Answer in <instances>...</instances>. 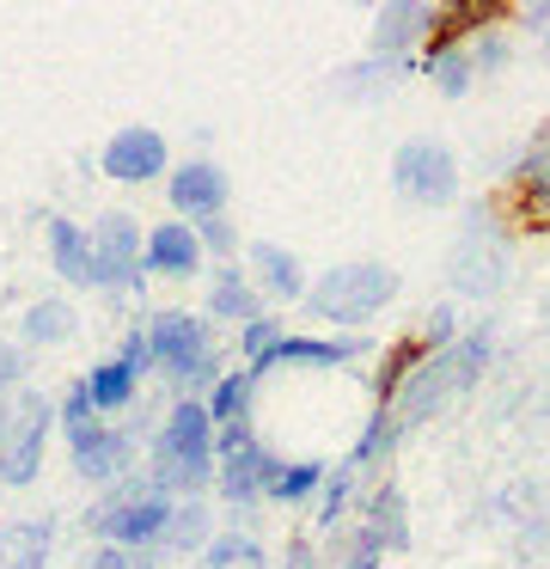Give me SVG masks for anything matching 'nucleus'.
<instances>
[{"mask_svg": "<svg viewBox=\"0 0 550 569\" xmlns=\"http://www.w3.org/2000/svg\"><path fill=\"white\" fill-rule=\"evenodd\" d=\"M141 478L171 502H196L214 483V422H208L202 398H171V410L153 429Z\"/></svg>", "mask_w": 550, "mask_h": 569, "instance_id": "1", "label": "nucleus"}, {"mask_svg": "<svg viewBox=\"0 0 550 569\" xmlns=\"http://www.w3.org/2000/svg\"><path fill=\"white\" fill-rule=\"evenodd\" d=\"M147 349H153V373H166V386L178 398H208V386L220 380V343H214V325L202 312H153L147 319Z\"/></svg>", "mask_w": 550, "mask_h": 569, "instance_id": "2", "label": "nucleus"}, {"mask_svg": "<svg viewBox=\"0 0 550 569\" xmlns=\"http://www.w3.org/2000/svg\"><path fill=\"white\" fill-rule=\"evenodd\" d=\"M171 515H178V502H171V496H159L153 483L134 471V478L110 483V490L86 508V532H92L98 545H117V551L141 557V551H166Z\"/></svg>", "mask_w": 550, "mask_h": 569, "instance_id": "3", "label": "nucleus"}, {"mask_svg": "<svg viewBox=\"0 0 550 569\" xmlns=\"http://www.w3.org/2000/svg\"><path fill=\"white\" fill-rule=\"evenodd\" d=\"M391 300H398V270H391V263H337V270H324L318 282H306L300 307L312 312L318 325L354 331V325L379 319Z\"/></svg>", "mask_w": 550, "mask_h": 569, "instance_id": "4", "label": "nucleus"}, {"mask_svg": "<svg viewBox=\"0 0 550 569\" xmlns=\"http://www.w3.org/2000/svg\"><path fill=\"white\" fill-rule=\"evenodd\" d=\"M276 466L281 459L263 447V435H257L251 422H227V429H214V490H220V502H227L232 515H251V508L263 502Z\"/></svg>", "mask_w": 550, "mask_h": 569, "instance_id": "5", "label": "nucleus"}, {"mask_svg": "<svg viewBox=\"0 0 550 569\" xmlns=\"http://www.w3.org/2000/svg\"><path fill=\"white\" fill-rule=\"evenodd\" d=\"M7 410L12 417H7V447H0V490H31V483L43 478L49 429H56V398L24 386Z\"/></svg>", "mask_w": 550, "mask_h": 569, "instance_id": "6", "label": "nucleus"}, {"mask_svg": "<svg viewBox=\"0 0 550 569\" xmlns=\"http://www.w3.org/2000/svg\"><path fill=\"white\" fill-rule=\"evenodd\" d=\"M391 190L416 209H447L459 197V160H452L447 141L434 136H416L391 153Z\"/></svg>", "mask_w": 550, "mask_h": 569, "instance_id": "7", "label": "nucleus"}, {"mask_svg": "<svg viewBox=\"0 0 550 569\" xmlns=\"http://www.w3.org/2000/svg\"><path fill=\"white\" fill-rule=\"evenodd\" d=\"M141 246H147V227L134 221V214H122V209L98 214V227H92V288H104V295H134V288L147 282Z\"/></svg>", "mask_w": 550, "mask_h": 569, "instance_id": "8", "label": "nucleus"}, {"mask_svg": "<svg viewBox=\"0 0 550 569\" xmlns=\"http://www.w3.org/2000/svg\"><path fill=\"white\" fill-rule=\"evenodd\" d=\"M68 453H73V471L98 490L134 478V459H141V435L134 429H117V422H86V429L68 435Z\"/></svg>", "mask_w": 550, "mask_h": 569, "instance_id": "9", "label": "nucleus"}, {"mask_svg": "<svg viewBox=\"0 0 550 569\" xmlns=\"http://www.w3.org/2000/svg\"><path fill=\"white\" fill-rule=\"evenodd\" d=\"M508 214L526 233H550V123L520 148L508 172Z\"/></svg>", "mask_w": 550, "mask_h": 569, "instance_id": "10", "label": "nucleus"}, {"mask_svg": "<svg viewBox=\"0 0 550 569\" xmlns=\"http://www.w3.org/2000/svg\"><path fill=\"white\" fill-rule=\"evenodd\" d=\"M428 31H434V7H422V0H391V7H379L373 13V62H386V74H410Z\"/></svg>", "mask_w": 550, "mask_h": 569, "instance_id": "11", "label": "nucleus"}, {"mask_svg": "<svg viewBox=\"0 0 550 569\" xmlns=\"http://www.w3.org/2000/svg\"><path fill=\"white\" fill-rule=\"evenodd\" d=\"M227 197H232V178L220 172L214 160H183L166 172V202H171V221H214L227 214Z\"/></svg>", "mask_w": 550, "mask_h": 569, "instance_id": "12", "label": "nucleus"}, {"mask_svg": "<svg viewBox=\"0 0 550 569\" xmlns=\"http://www.w3.org/2000/svg\"><path fill=\"white\" fill-rule=\"evenodd\" d=\"M98 172L117 178V184H153V178L171 172V148L159 129L134 123V129H117V136L104 141V153H98Z\"/></svg>", "mask_w": 550, "mask_h": 569, "instance_id": "13", "label": "nucleus"}, {"mask_svg": "<svg viewBox=\"0 0 550 569\" xmlns=\"http://www.w3.org/2000/svg\"><path fill=\"white\" fill-rule=\"evenodd\" d=\"M202 246H196V227L190 221H159L147 227V246H141V270L147 276H166V282H190L202 276Z\"/></svg>", "mask_w": 550, "mask_h": 569, "instance_id": "14", "label": "nucleus"}, {"mask_svg": "<svg viewBox=\"0 0 550 569\" xmlns=\"http://www.w3.org/2000/svg\"><path fill=\"white\" fill-rule=\"evenodd\" d=\"M361 349H367L361 337H300V331H288L251 373L263 380V373H276V368H349Z\"/></svg>", "mask_w": 550, "mask_h": 569, "instance_id": "15", "label": "nucleus"}, {"mask_svg": "<svg viewBox=\"0 0 550 569\" xmlns=\"http://www.w3.org/2000/svg\"><path fill=\"white\" fill-rule=\"evenodd\" d=\"M244 258H251V270H244V276L257 282V295L288 300V307H300V300H306V263L293 258L288 246H276V239H257Z\"/></svg>", "mask_w": 550, "mask_h": 569, "instance_id": "16", "label": "nucleus"}, {"mask_svg": "<svg viewBox=\"0 0 550 569\" xmlns=\"http://www.w3.org/2000/svg\"><path fill=\"white\" fill-rule=\"evenodd\" d=\"M208 319L214 325L263 319V295H257V282L239 270V263H214V276H208Z\"/></svg>", "mask_w": 550, "mask_h": 569, "instance_id": "17", "label": "nucleus"}, {"mask_svg": "<svg viewBox=\"0 0 550 569\" xmlns=\"http://www.w3.org/2000/svg\"><path fill=\"white\" fill-rule=\"evenodd\" d=\"M73 331H80V312H73L68 295H43L19 312V343L24 349H61V343H73Z\"/></svg>", "mask_w": 550, "mask_h": 569, "instance_id": "18", "label": "nucleus"}, {"mask_svg": "<svg viewBox=\"0 0 550 569\" xmlns=\"http://www.w3.org/2000/svg\"><path fill=\"white\" fill-rule=\"evenodd\" d=\"M49 557H56V520L49 515L0 527V569H49Z\"/></svg>", "mask_w": 550, "mask_h": 569, "instance_id": "19", "label": "nucleus"}, {"mask_svg": "<svg viewBox=\"0 0 550 569\" xmlns=\"http://www.w3.org/2000/svg\"><path fill=\"white\" fill-rule=\"evenodd\" d=\"M43 239H49V263H56V276H68L73 288H92V227L56 214V221L43 227Z\"/></svg>", "mask_w": 550, "mask_h": 569, "instance_id": "20", "label": "nucleus"}, {"mask_svg": "<svg viewBox=\"0 0 550 569\" xmlns=\"http://www.w3.org/2000/svg\"><path fill=\"white\" fill-rule=\"evenodd\" d=\"M257 373L251 368H232V373H220L214 386H208V398H202V410H208V422L214 429H227V422H251V398H257Z\"/></svg>", "mask_w": 550, "mask_h": 569, "instance_id": "21", "label": "nucleus"}, {"mask_svg": "<svg viewBox=\"0 0 550 569\" xmlns=\"http://www.w3.org/2000/svg\"><path fill=\"white\" fill-rule=\"evenodd\" d=\"M422 361H428V343H422V337H416V331L398 337V343L386 349V361H379V373H373V405H379V410L398 405V392L410 386V373L422 368Z\"/></svg>", "mask_w": 550, "mask_h": 569, "instance_id": "22", "label": "nucleus"}, {"mask_svg": "<svg viewBox=\"0 0 550 569\" xmlns=\"http://www.w3.org/2000/svg\"><path fill=\"white\" fill-rule=\"evenodd\" d=\"M416 68H422V74L434 80V92H440V99H464V92L477 87L471 43H452V50H422V56H416Z\"/></svg>", "mask_w": 550, "mask_h": 569, "instance_id": "23", "label": "nucleus"}, {"mask_svg": "<svg viewBox=\"0 0 550 569\" xmlns=\"http://www.w3.org/2000/svg\"><path fill=\"white\" fill-rule=\"evenodd\" d=\"M86 386H92L98 417H122V410H134V398H141V380H134L117 356H104L98 368H86Z\"/></svg>", "mask_w": 550, "mask_h": 569, "instance_id": "24", "label": "nucleus"}, {"mask_svg": "<svg viewBox=\"0 0 550 569\" xmlns=\"http://www.w3.org/2000/svg\"><path fill=\"white\" fill-rule=\"evenodd\" d=\"M324 478H330V466H324V459H281V466H276V478H269V490H263V502L300 508V502H312V496L324 490Z\"/></svg>", "mask_w": 550, "mask_h": 569, "instance_id": "25", "label": "nucleus"}, {"mask_svg": "<svg viewBox=\"0 0 550 569\" xmlns=\"http://www.w3.org/2000/svg\"><path fill=\"white\" fill-rule=\"evenodd\" d=\"M361 527L373 532L386 551H403V545H410V520H403V490H398V483H379L373 502H367V520H361Z\"/></svg>", "mask_w": 550, "mask_h": 569, "instance_id": "26", "label": "nucleus"}, {"mask_svg": "<svg viewBox=\"0 0 550 569\" xmlns=\"http://www.w3.org/2000/svg\"><path fill=\"white\" fill-rule=\"evenodd\" d=\"M196 569H263V545H257V532L227 527V532H214V539L202 545Z\"/></svg>", "mask_w": 550, "mask_h": 569, "instance_id": "27", "label": "nucleus"}, {"mask_svg": "<svg viewBox=\"0 0 550 569\" xmlns=\"http://www.w3.org/2000/svg\"><path fill=\"white\" fill-rule=\"evenodd\" d=\"M208 539H214V515H208V502H202V496H196V502H178L171 532H166V551L171 557H202Z\"/></svg>", "mask_w": 550, "mask_h": 569, "instance_id": "28", "label": "nucleus"}, {"mask_svg": "<svg viewBox=\"0 0 550 569\" xmlns=\"http://www.w3.org/2000/svg\"><path fill=\"white\" fill-rule=\"evenodd\" d=\"M354 483H361V471L330 466L324 490H318V527H324V532H337V527H342V515H349V502H354Z\"/></svg>", "mask_w": 550, "mask_h": 569, "instance_id": "29", "label": "nucleus"}, {"mask_svg": "<svg viewBox=\"0 0 550 569\" xmlns=\"http://www.w3.org/2000/svg\"><path fill=\"white\" fill-rule=\"evenodd\" d=\"M288 337V325L276 319V312H263V319H251V325H239V356H244V368H257V361L269 356V349Z\"/></svg>", "mask_w": 550, "mask_h": 569, "instance_id": "30", "label": "nucleus"}, {"mask_svg": "<svg viewBox=\"0 0 550 569\" xmlns=\"http://www.w3.org/2000/svg\"><path fill=\"white\" fill-rule=\"evenodd\" d=\"M56 422H61V435H73V429H86V422H98V410H92V386H86V373H80V380H68V392L56 398Z\"/></svg>", "mask_w": 550, "mask_h": 569, "instance_id": "31", "label": "nucleus"}, {"mask_svg": "<svg viewBox=\"0 0 550 569\" xmlns=\"http://www.w3.org/2000/svg\"><path fill=\"white\" fill-rule=\"evenodd\" d=\"M196 246H202V258L232 263V258H239V227H232L227 214H214V221H196Z\"/></svg>", "mask_w": 550, "mask_h": 569, "instance_id": "32", "label": "nucleus"}, {"mask_svg": "<svg viewBox=\"0 0 550 569\" xmlns=\"http://www.w3.org/2000/svg\"><path fill=\"white\" fill-rule=\"evenodd\" d=\"M508 56H513V43H508V31H501V26H489L483 38H471L477 74H501V68H508Z\"/></svg>", "mask_w": 550, "mask_h": 569, "instance_id": "33", "label": "nucleus"}, {"mask_svg": "<svg viewBox=\"0 0 550 569\" xmlns=\"http://www.w3.org/2000/svg\"><path fill=\"white\" fill-rule=\"evenodd\" d=\"M24 373H31V349L19 337H0V392H24Z\"/></svg>", "mask_w": 550, "mask_h": 569, "instance_id": "34", "label": "nucleus"}, {"mask_svg": "<svg viewBox=\"0 0 550 569\" xmlns=\"http://www.w3.org/2000/svg\"><path fill=\"white\" fill-rule=\"evenodd\" d=\"M416 337L428 343V356H440V349H452V343H459V312H452V307H434V312L422 319V331H416Z\"/></svg>", "mask_w": 550, "mask_h": 569, "instance_id": "35", "label": "nucleus"}, {"mask_svg": "<svg viewBox=\"0 0 550 569\" xmlns=\"http://www.w3.org/2000/svg\"><path fill=\"white\" fill-rule=\"evenodd\" d=\"M117 361L134 373V380H141V373H153V349H147V325H129V331H122V343H117Z\"/></svg>", "mask_w": 550, "mask_h": 569, "instance_id": "36", "label": "nucleus"}, {"mask_svg": "<svg viewBox=\"0 0 550 569\" xmlns=\"http://www.w3.org/2000/svg\"><path fill=\"white\" fill-rule=\"evenodd\" d=\"M80 569H141V557L117 551V545H92V551L80 557Z\"/></svg>", "mask_w": 550, "mask_h": 569, "instance_id": "37", "label": "nucleus"}, {"mask_svg": "<svg viewBox=\"0 0 550 569\" xmlns=\"http://www.w3.org/2000/svg\"><path fill=\"white\" fill-rule=\"evenodd\" d=\"M379 557H386V545H379L373 539V532H354V545H349V563H342V569H379Z\"/></svg>", "mask_w": 550, "mask_h": 569, "instance_id": "38", "label": "nucleus"}, {"mask_svg": "<svg viewBox=\"0 0 550 569\" xmlns=\"http://www.w3.org/2000/svg\"><path fill=\"white\" fill-rule=\"evenodd\" d=\"M281 569H324V557H318L312 539H288V551H281Z\"/></svg>", "mask_w": 550, "mask_h": 569, "instance_id": "39", "label": "nucleus"}, {"mask_svg": "<svg viewBox=\"0 0 550 569\" xmlns=\"http://www.w3.org/2000/svg\"><path fill=\"white\" fill-rule=\"evenodd\" d=\"M7 417H12V410H7V398H0V447H7Z\"/></svg>", "mask_w": 550, "mask_h": 569, "instance_id": "40", "label": "nucleus"}, {"mask_svg": "<svg viewBox=\"0 0 550 569\" xmlns=\"http://www.w3.org/2000/svg\"><path fill=\"white\" fill-rule=\"evenodd\" d=\"M544 50H550V31H544Z\"/></svg>", "mask_w": 550, "mask_h": 569, "instance_id": "41", "label": "nucleus"}, {"mask_svg": "<svg viewBox=\"0 0 550 569\" xmlns=\"http://www.w3.org/2000/svg\"><path fill=\"white\" fill-rule=\"evenodd\" d=\"M141 569H159V563H141Z\"/></svg>", "mask_w": 550, "mask_h": 569, "instance_id": "42", "label": "nucleus"}]
</instances>
